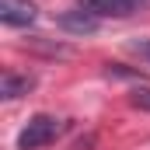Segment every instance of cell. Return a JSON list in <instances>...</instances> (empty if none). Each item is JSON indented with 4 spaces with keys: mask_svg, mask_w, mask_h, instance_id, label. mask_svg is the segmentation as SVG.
<instances>
[{
    "mask_svg": "<svg viewBox=\"0 0 150 150\" xmlns=\"http://www.w3.org/2000/svg\"><path fill=\"white\" fill-rule=\"evenodd\" d=\"M63 133V119H56V115H32L28 119V126L21 129V136H18V150H42L49 147L56 136Z\"/></svg>",
    "mask_w": 150,
    "mask_h": 150,
    "instance_id": "cell-1",
    "label": "cell"
},
{
    "mask_svg": "<svg viewBox=\"0 0 150 150\" xmlns=\"http://www.w3.org/2000/svg\"><path fill=\"white\" fill-rule=\"evenodd\" d=\"M38 18V7L32 0H0V21L11 28H28Z\"/></svg>",
    "mask_w": 150,
    "mask_h": 150,
    "instance_id": "cell-2",
    "label": "cell"
},
{
    "mask_svg": "<svg viewBox=\"0 0 150 150\" xmlns=\"http://www.w3.org/2000/svg\"><path fill=\"white\" fill-rule=\"evenodd\" d=\"M80 7L94 18H129L140 7V0H80Z\"/></svg>",
    "mask_w": 150,
    "mask_h": 150,
    "instance_id": "cell-3",
    "label": "cell"
},
{
    "mask_svg": "<svg viewBox=\"0 0 150 150\" xmlns=\"http://www.w3.org/2000/svg\"><path fill=\"white\" fill-rule=\"evenodd\" d=\"M56 25L63 28V32H70V35H94L98 32V18L91 14V11H63L59 18H56Z\"/></svg>",
    "mask_w": 150,
    "mask_h": 150,
    "instance_id": "cell-4",
    "label": "cell"
},
{
    "mask_svg": "<svg viewBox=\"0 0 150 150\" xmlns=\"http://www.w3.org/2000/svg\"><path fill=\"white\" fill-rule=\"evenodd\" d=\"M32 87H35V77H32V74H14V70H7L4 80H0V94H4L7 101H14V98L28 94Z\"/></svg>",
    "mask_w": 150,
    "mask_h": 150,
    "instance_id": "cell-5",
    "label": "cell"
},
{
    "mask_svg": "<svg viewBox=\"0 0 150 150\" xmlns=\"http://www.w3.org/2000/svg\"><path fill=\"white\" fill-rule=\"evenodd\" d=\"M129 105L140 108V112H150V87H133L129 91Z\"/></svg>",
    "mask_w": 150,
    "mask_h": 150,
    "instance_id": "cell-6",
    "label": "cell"
},
{
    "mask_svg": "<svg viewBox=\"0 0 150 150\" xmlns=\"http://www.w3.org/2000/svg\"><path fill=\"white\" fill-rule=\"evenodd\" d=\"M129 52H133V56H140L143 63H150V35H143V38H129Z\"/></svg>",
    "mask_w": 150,
    "mask_h": 150,
    "instance_id": "cell-7",
    "label": "cell"
}]
</instances>
